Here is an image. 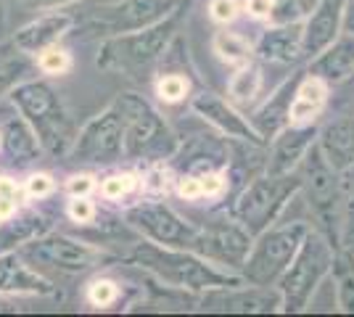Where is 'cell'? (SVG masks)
Masks as SVG:
<instances>
[{
	"label": "cell",
	"mask_w": 354,
	"mask_h": 317,
	"mask_svg": "<svg viewBox=\"0 0 354 317\" xmlns=\"http://www.w3.org/2000/svg\"><path fill=\"white\" fill-rule=\"evenodd\" d=\"M119 259L124 265H133L138 270H143L164 286L191 291V294H201V291L220 286H236L243 280L238 272L225 270L196 251L162 246V243L148 241L138 233L124 243V249L119 251Z\"/></svg>",
	"instance_id": "6da1fadb"
},
{
	"label": "cell",
	"mask_w": 354,
	"mask_h": 317,
	"mask_svg": "<svg viewBox=\"0 0 354 317\" xmlns=\"http://www.w3.org/2000/svg\"><path fill=\"white\" fill-rule=\"evenodd\" d=\"M185 11H188V6L177 8L175 14H169L151 27L101 40L95 66L101 72L130 77V79H146V77L156 75L180 37Z\"/></svg>",
	"instance_id": "7a4b0ae2"
},
{
	"label": "cell",
	"mask_w": 354,
	"mask_h": 317,
	"mask_svg": "<svg viewBox=\"0 0 354 317\" xmlns=\"http://www.w3.org/2000/svg\"><path fill=\"white\" fill-rule=\"evenodd\" d=\"M111 104L124 122V164H167L180 148V135L162 111L135 90H122Z\"/></svg>",
	"instance_id": "3957f363"
},
{
	"label": "cell",
	"mask_w": 354,
	"mask_h": 317,
	"mask_svg": "<svg viewBox=\"0 0 354 317\" xmlns=\"http://www.w3.org/2000/svg\"><path fill=\"white\" fill-rule=\"evenodd\" d=\"M8 104L32 124L45 156L66 159L80 127L74 124L61 93L48 82V77H30L19 82L8 93Z\"/></svg>",
	"instance_id": "277c9868"
},
{
	"label": "cell",
	"mask_w": 354,
	"mask_h": 317,
	"mask_svg": "<svg viewBox=\"0 0 354 317\" xmlns=\"http://www.w3.org/2000/svg\"><path fill=\"white\" fill-rule=\"evenodd\" d=\"M299 180H301L299 193L307 201V209L312 214V227L320 230L325 238L339 249L341 225H344L349 196H346L341 172L328 164V159L317 148V143L301 159Z\"/></svg>",
	"instance_id": "5b68a950"
},
{
	"label": "cell",
	"mask_w": 354,
	"mask_h": 317,
	"mask_svg": "<svg viewBox=\"0 0 354 317\" xmlns=\"http://www.w3.org/2000/svg\"><path fill=\"white\" fill-rule=\"evenodd\" d=\"M19 254L40 272L53 270L59 275H69V278L93 275V272L109 270L122 262L117 254H111L109 249L98 246L95 241L66 236L59 230H50V233L30 241L27 246H21Z\"/></svg>",
	"instance_id": "8992f818"
},
{
	"label": "cell",
	"mask_w": 354,
	"mask_h": 317,
	"mask_svg": "<svg viewBox=\"0 0 354 317\" xmlns=\"http://www.w3.org/2000/svg\"><path fill=\"white\" fill-rule=\"evenodd\" d=\"M299 172L294 175H272V172H257L254 177L243 182L230 198L227 211L236 217L251 236H259L262 230L275 225L283 217L291 198L299 196Z\"/></svg>",
	"instance_id": "52a82bcc"
},
{
	"label": "cell",
	"mask_w": 354,
	"mask_h": 317,
	"mask_svg": "<svg viewBox=\"0 0 354 317\" xmlns=\"http://www.w3.org/2000/svg\"><path fill=\"white\" fill-rule=\"evenodd\" d=\"M336 246L325 238L320 230L312 227L307 238L301 241L294 262L278 280V291L283 299V315H301L307 312L310 302L315 299L317 288L323 286L325 278H330Z\"/></svg>",
	"instance_id": "ba28073f"
},
{
	"label": "cell",
	"mask_w": 354,
	"mask_h": 317,
	"mask_svg": "<svg viewBox=\"0 0 354 317\" xmlns=\"http://www.w3.org/2000/svg\"><path fill=\"white\" fill-rule=\"evenodd\" d=\"M188 3L191 0H111V3H101L85 16H77V27L72 35H77L80 40H106L114 35L151 27Z\"/></svg>",
	"instance_id": "9c48e42d"
},
{
	"label": "cell",
	"mask_w": 354,
	"mask_h": 317,
	"mask_svg": "<svg viewBox=\"0 0 354 317\" xmlns=\"http://www.w3.org/2000/svg\"><path fill=\"white\" fill-rule=\"evenodd\" d=\"M310 230L312 225L304 220H291V222L278 220L275 225L254 236L249 257L241 267V278L246 283H257V286H278L281 275L294 262L296 251Z\"/></svg>",
	"instance_id": "30bf717a"
},
{
	"label": "cell",
	"mask_w": 354,
	"mask_h": 317,
	"mask_svg": "<svg viewBox=\"0 0 354 317\" xmlns=\"http://www.w3.org/2000/svg\"><path fill=\"white\" fill-rule=\"evenodd\" d=\"M119 214L138 236H143L148 241L175 246V249H188V251L198 254L201 227L193 217H185L175 206H169L167 198L140 196L130 206L119 209Z\"/></svg>",
	"instance_id": "8fae6325"
},
{
	"label": "cell",
	"mask_w": 354,
	"mask_h": 317,
	"mask_svg": "<svg viewBox=\"0 0 354 317\" xmlns=\"http://www.w3.org/2000/svg\"><path fill=\"white\" fill-rule=\"evenodd\" d=\"M66 162L80 169H111L124 164V122L117 106L109 104L77 130Z\"/></svg>",
	"instance_id": "7c38bea8"
},
{
	"label": "cell",
	"mask_w": 354,
	"mask_h": 317,
	"mask_svg": "<svg viewBox=\"0 0 354 317\" xmlns=\"http://www.w3.org/2000/svg\"><path fill=\"white\" fill-rule=\"evenodd\" d=\"M193 220L201 227L198 254L225 267V270H233L241 275V267L249 257L254 236L227 209H207Z\"/></svg>",
	"instance_id": "4fadbf2b"
},
{
	"label": "cell",
	"mask_w": 354,
	"mask_h": 317,
	"mask_svg": "<svg viewBox=\"0 0 354 317\" xmlns=\"http://www.w3.org/2000/svg\"><path fill=\"white\" fill-rule=\"evenodd\" d=\"M196 312L214 315H278L283 299L278 286H257L241 280L236 286H220L201 291L196 299Z\"/></svg>",
	"instance_id": "5bb4252c"
},
{
	"label": "cell",
	"mask_w": 354,
	"mask_h": 317,
	"mask_svg": "<svg viewBox=\"0 0 354 317\" xmlns=\"http://www.w3.org/2000/svg\"><path fill=\"white\" fill-rule=\"evenodd\" d=\"M191 111L204 122L207 127H212L214 133L230 137V140H243V143H257V146H267L259 137V133L254 130V124L249 122V114L241 111L230 98H225L214 90H198L191 95Z\"/></svg>",
	"instance_id": "9a60e30c"
},
{
	"label": "cell",
	"mask_w": 354,
	"mask_h": 317,
	"mask_svg": "<svg viewBox=\"0 0 354 317\" xmlns=\"http://www.w3.org/2000/svg\"><path fill=\"white\" fill-rule=\"evenodd\" d=\"M59 217L61 214H56V211H50L45 206V201H27L14 214L0 220V254L19 251L21 246H27L30 241L40 238V236L50 233V230H56Z\"/></svg>",
	"instance_id": "2e32d148"
},
{
	"label": "cell",
	"mask_w": 354,
	"mask_h": 317,
	"mask_svg": "<svg viewBox=\"0 0 354 317\" xmlns=\"http://www.w3.org/2000/svg\"><path fill=\"white\" fill-rule=\"evenodd\" d=\"M45 156L43 146L37 140V133L32 124L14 106L8 104V111L0 117V162L11 169H27L37 164Z\"/></svg>",
	"instance_id": "e0dca14e"
},
{
	"label": "cell",
	"mask_w": 354,
	"mask_h": 317,
	"mask_svg": "<svg viewBox=\"0 0 354 317\" xmlns=\"http://www.w3.org/2000/svg\"><path fill=\"white\" fill-rule=\"evenodd\" d=\"M301 75H304V66H294V72L286 77L283 82H278L249 111V122L254 124V130L259 133V137L265 143H270L281 130H286L291 124V101H294L296 85H299Z\"/></svg>",
	"instance_id": "ac0fdd59"
},
{
	"label": "cell",
	"mask_w": 354,
	"mask_h": 317,
	"mask_svg": "<svg viewBox=\"0 0 354 317\" xmlns=\"http://www.w3.org/2000/svg\"><path fill=\"white\" fill-rule=\"evenodd\" d=\"M0 296L21 299V296H43L61 299V288L37 267H32L19 251L0 254Z\"/></svg>",
	"instance_id": "d6986e66"
},
{
	"label": "cell",
	"mask_w": 354,
	"mask_h": 317,
	"mask_svg": "<svg viewBox=\"0 0 354 317\" xmlns=\"http://www.w3.org/2000/svg\"><path fill=\"white\" fill-rule=\"evenodd\" d=\"M304 21L267 24L254 40V59L270 66H304Z\"/></svg>",
	"instance_id": "ffe728a7"
},
{
	"label": "cell",
	"mask_w": 354,
	"mask_h": 317,
	"mask_svg": "<svg viewBox=\"0 0 354 317\" xmlns=\"http://www.w3.org/2000/svg\"><path fill=\"white\" fill-rule=\"evenodd\" d=\"M74 27H77V16L69 14L66 8H61V11L37 14L32 21L21 24L16 32H11L8 37H11L14 46L21 48L24 53L37 56V53H43L45 48L59 46L66 37H72Z\"/></svg>",
	"instance_id": "44dd1931"
},
{
	"label": "cell",
	"mask_w": 354,
	"mask_h": 317,
	"mask_svg": "<svg viewBox=\"0 0 354 317\" xmlns=\"http://www.w3.org/2000/svg\"><path fill=\"white\" fill-rule=\"evenodd\" d=\"M320 124H288L267 143L265 169L272 175H294L299 172L301 159L317 143Z\"/></svg>",
	"instance_id": "7402d4cb"
},
{
	"label": "cell",
	"mask_w": 354,
	"mask_h": 317,
	"mask_svg": "<svg viewBox=\"0 0 354 317\" xmlns=\"http://www.w3.org/2000/svg\"><path fill=\"white\" fill-rule=\"evenodd\" d=\"M344 3L346 0H315L312 11L304 16V64L323 53L344 32Z\"/></svg>",
	"instance_id": "603a6c76"
},
{
	"label": "cell",
	"mask_w": 354,
	"mask_h": 317,
	"mask_svg": "<svg viewBox=\"0 0 354 317\" xmlns=\"http://www.w3.org/2000/svg\"><path fill=\"white\" fill-rule=\"evenodd\" d=\"M304 69L310 75L325 79L330 88L346 85L354 75V35L341 32L323 53H317L315 59L304 64Z\"/></svg>",
	"instance_id": "cb8c5ba5"
},
{
	"label": "cell",
	"mask_w": 354,
	"mask_h": 317,
	"mask_svg": "<svg viewBox=\"0 0 354 317\" xmlns=\"http://www.w3.org/2000/svg\"><path fill=\"white\" fill-rule=\"evenodd\" d=\"M317 148L323 151L328 164L339 172L354 166V114H341L330 122H320Z\"/></svg>",
	"instance_id": "d4e9b609"
},
{
	"label": "cell",
	"mask_w": 354,
	"mask_h": 317,
	"mask_svg": "<svg viewBox=\"0 0 354 317\" xmlns=\"http://www.w3.org/2000/svg\"><path fill=\"white\" fill-rule=\"evenodd\" d=\"M330 85L320 77L310 75L304 69V75L299 79L291 101V124H320L328 101H330Z\"/></svg>",
	"instance_id": "484cf974"
},
{
	"label": "cell",
	"mask_w": 354,
	"mask_h": 317,
	"mask_svg": "<svg viewBox=\"0 0 354 317\" xmlns=\"http://www.w3.org/2000/svg\"><path fill=\"white\" fill-rule=\"evenodd\" d=\"M95 193L106 206H114V209L130 206L133 201L143 196V169L140 166H127V169L111 166L106 175H98Z\"/></svg>",
	"instance_id": "4316f807"
},
{
	"label": "cell",
	"mask_w": 354,
	"mask_h": 317,
	"mask_svg": "<svg viewBox=\"0 0 354 317\" xmlns=\"http://www.w3.org/2000/svg\"><path fill=\"white\" fill-rule=\"evenodd\" d=\"M233 104L249 114L254 106L265 98V64L259 59H251L233 69V75L227 79V93H225Z\"/></svg>",
	"instance_id": "83f0119b"
},
{
	"label": "cell",
	"mask_w": 354,
	"mask_h": 317,
	"mask_svg": "<svg viewBox=\"0 0 354 317\" xmlns=\"http://www.w3.org/2000/svg\"><path fill=\"white\" fill-rule=\"evenodd\" d=\"M32 72H37L35 56L16 48L11 37L0 40V104L8 101V93L14 90L19 82L30 79Z\"/></svg>",
	"instance_id": "f1b7e54d"
},
{
	"label": "cell",
	"mask_w": 354,
	"mask_h": 317,
	"mask_svg": "<svg viewBox=\"0 0 354 317\" xmlns=\"http://www.w3.org/2000/svg\"><path fill=\"white\" fill-rule=\"evenodd\" d=\"M212 53H214V59L220 61V64L236 69V66L254 59V43L243 32H236L230 30V27H220V30L214 32V37H212Z\"/></svg>",
	"instance_id": "f546056e"
},
{
	"label": "cell",
	"mask_w": 354,
	"mask_h": 317,
	"mask_svg": "<svg viewBox=\"0 0 354 317\" xmlns=\"http://www.w3.org/2000/svg\"><path fill=\"white\" fill-rule=\"evenodd\" d=\"M333 291H336V309L344 315H354V254L352 251H336L333 259Z\"/></svg>",
	"instance_id": "4dcf8cb0"
},
{
	"label": "cell",
	"mask_w": 354,
	"mask_h": 317,
	"mask_svg": "<svg viewBox=\"0 0 354 317\" xmlns=\"http://www.w3.org/2000/svg\"><path fill=\"white\" fill-rule=\"evenodd\" d=\"M153 95L167 106L188 104L193 95V82L185 72H156L153 77Z\"/></svg>",
	"instance_id": "1f68e13d"
},
{
	"label": "cell",
	"mask_w": 354,
	"mask_h": 317,
	"mask_svg": "<svg viewBox=\"0 0 354 317\" xmlns=\"http://www.w3.org/2000/svg\"><path fill=\"white\" fill-rule=\"evenodd\" d=\"M101 204L95 201V196H66L64 204V217L77 227H93L101 217Z\"/></svg>",
	"instance_id": "d6a6232c"
},
{
	"label": "cell",
	"mask_w": 354,
	"mask_h": 317,
	"mask_svg": "<svg viewBox=\"0 0 354 317\" xmlns=\"http://www.w3.org/2000/svg\"><path fill=\"white\" fill-rule=\"evenodd\" d=\"M35 64H37V72L43 77H64V75H69L74 66L72 53L61 46V43L53 48H45L43 53H37V56H35Z\"/></svg>",
	"instance_id": "836d02e7"
},
{
	"label": "cell",
	"mask_w": 354,
	"mask_h": 317,
	"mask_svg": "<svg viewBox=\"0 0 354 317\" xmlns=\"http://www.w3.org/2000/svg\"><path fill=\"white\" fill-rule=\"evenodd\" d=\"M21 185H24L27 201H50L61 191L59 180L50 172H43V169H32L30 175L21 180Z\"/></svg>",
	"instance_id": "e575fe53"
},
{
	"label": "cell",
	"mask_w": 354,
	"mask_h": 317,
	"mask_svg": "<svg viewBox=\"0 0 354 317\" xmlns=\"http://www.w3.org/2000/svg\"><path fill=\"white\" fill-rule=\"evenodd\" d=\"M24 204H27V196H24L21 180H16L14 175H8V172H0V220L14 214Z\"/></svg>",
	"instance_id": "d590c367"
},
{
	"label": "cell",
	"mask_w": 354,
	"mask_h": 317,
	"mask_svg": "<svg viewBox=\"0 0 354 317\" xmlns=\"http://www.w3.org/2000/svg\"><path fill=\"white\" fill-rule=\"evenodd\" d=\"M98 191V175L90 172V169H80V172H72L64 185H61V193L64 196H95Z\"/></svg>",
	"instance_id": "8d00e7d4"
},
{
	"label": "cell",
	"mask_w": 354,
	"mask_h": 317,
	"mask_svg": "<svg viewBox=\"0 0 354 317\" xmlns=\"http://www.w3.org/2000/svg\"><path fill=\"white\" fill-rule=\"evenodd\" d=\"M241 14H243L241 0H209L207 6V16L217 27H230Z\"/></svg>",
	"instance_id": "74e56055"
},
{
	"label": "cell",
	"mask_w": 354,
	"mask_h": 317,
	"mask_svg": "<svg viewBox=\"0 0 354 317\" xmlns=\"http://www.w3.org/2000/svg\"><path fill=\"white\" fill-rule=\"evenodd\" d=\"M14 8H19L21 14H45V11H61V8H69L74 3H82V0H11Z\"/></svg>",
	"instance_id": "f35d334b"
},
{
	"label": "cell",
	"mask_w": 354,
	"mask_h": 317,
	"mask_svg": "<svg viewBox=\"0 0 354 317\" xmlns=\"http://www.w3.org/2000/svg\"><path fill=\"white\" fill-rule=\"evenodd\" d=\"M339 249H344V251H352V254H354V201H352V198H349V204H346V214H344Z\"/></svg>",
	"instance_id": "ab89813d"
},
{
	"label": "cell",
	"mask_w": 354,
	"mask_h": 317,
	"mask_svg": "<svg viewBox=\"0 0 354 317\" xmlns=\"http://www.w3.org/2000/svg\"><path fill=\"white\" fill-rule=\"evenodd\" d=\"M275 0H243V14L254 21H270Z\"/></svg>",
	"instance_id": "60d3db41"
},
{
	"label": "cell",
	"mask_w": 354,
	"mask_h": 317,
	"mask_svg": "<svg viewBox=\"0 0 354 317\" xmlns=\"http://www.w3.org/2000/svg\"><path fill=\"white\" fill-rule=\"evenodd\" d=\"M344 32H352L354 35V0L344 3Z\"/></svg>",
	"instance_id": "b9f144b4"
},
{
	"label": "cell",
	"mask_w": 354,
	"mask_h": 317,
	"mask_svg": "<svg viewBox=\"0 0 354 317\" xmlns=\"http://www.w3.org/2000/svg\"><path fill=\"white\" fill-rule=\"evenodd\" d=\"M11 32H8V8H6V0H0V40H6Z\"/></svg>",
	"instance_id": "7bdbcfd3"
},
{
	"label": "cell",
	"mask_w": 354,
	"mask_h": 317,
	"mask_svg": "<svg viewBox=\"0 0 354 317\" xmlns=\"http://www.w3.org/2000/svg\"><path fill=\"white\" fill-rule=\"evenodd\" d=\"M341 177H344V188H346V196L354 201V166H349L346 172H341Z\"/></svg>",
	"instance_id": "ee69618b"
},
{
	"label": "cell",
	"mask_w": 354,
	"mask_h": 317,
	"mask_svg": "<svg viewBox=\"0 0 354 317\" xmlns=\"http://www.w3.org/2000/svg\"><path fill=\"white\" fill-rule=\"evenodd\" d=\"M349 82H352V85H354V75H352V79H349Z\"/></svg>",
	"instance_id": "f6af8a7d"
},
{
	"label": "cell",
	"mask_w": 354,
	"mask_h": 317,
	"mask_svg": "<svg viewBox=\"0 0 354 317\" xmlns=\"http://www.w3.org/2000/svg\"><path fill=\"white\" fill-rule=\"evenodd\" d=\"M310 3H315V0H310Z\"/></svg>",
	"instance_id": "bcb514c9"
}]
</instances>
